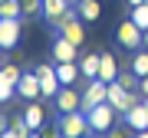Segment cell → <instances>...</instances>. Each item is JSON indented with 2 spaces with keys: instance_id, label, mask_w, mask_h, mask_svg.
<instances>
[{
  "instance_id": "1",
  "label": "cell",
  "mask_w": 148,
  "mask_h": 138,
  "mask_svg": "<svg viewBox=\"0 0 148 138\" xmlns=\"http://www.w3.org/2000/svg\"><path fill=\"white\" fill-rule=\"evenodd\" d=\"M86 115H89V128L102 135V132H109V128H115V118L122 115V112L112 105V102H99V105H92Z\"/></svg>"
},
{
  "instance_id": "2",
  "label": "cell",
  "mask_w": 148,
  "mask_h": 138,
  "mask_svg": "<svg viewBox=\"0 0 148 138\" xmlns=\"http://www.w3.org/2000/svg\"><path fill=\"white\" fill-rule=\"evenodd\" d=\"M86 132H92V128H89V115H86L82 109L63 112V118H59V135H63V138H79Z\"/></svg>"
},
{
  "instance_id": "3",
  "label": "cell",
  "mask_w": 148,
  "mask_h": 138,
  "mask_svg": "<svg viewBox=\"0 0 148 138\" xmlns=\"http://www.w3.org/2000/svg\"><path fill=\"white\" fill-rule=\"evenodd\" d=\"M106 92H109V82L106 79H99V76H95V79H89V85H86L82 89V112H89L92 105H99V102H106Z\"/></svg>"
},
{
  "instance_id": "4",
  "label": "cell",
  "mask_w": 148,
  "mask_h": 138,
  "mask_svg": "<svg viewBox=\"0 0 148 138\" xmlns=\"http://www.w3.org/2000/svg\"><path fill=\"white\" fill-rule=\"evenodd\" d=\"M119 43H122L125 49H138V46L145 43V30L138 27V23L132 20V16H128V20L119 27Z\"/></svg>"
},
{
  "instance_id": "5",
  "label": "cell",
  "mask_w": 148,
  "mask_h": 138,
  "mask_svg": "<svg viewBox=\"0 0 148 138\" xmlns=\"http://www.w3.org/2000/svg\"><path fill=\"white\" fill-rule=\"evenodd\" d=\"M36 76H40V85H43V96H59V89H63V82H59V76H56V66H36Z\"/></svg>"
},
{
  "instance_id": "6",
  "label": "cell",
  "mask_w": 148,
  "mask_h": 138,
  "mask_svg": "<svg viewBox=\"0 0 148 138\" xmlns=\"http://www.w3.org/2000/svg\"><path fill=\"white\" fill-rule=\"evenodd\" d=\"M16 92H20L27 102H36L43 96V85H40V76H36V69L33 72H23L20 76V82H16Z\"/></svg>"
},
{
  "instance_id": "7",
  "label": "cell",
  "mask_w": 148,
  "mask_h": 138,
  "mask_svg": "<svg viewBox=\"0 0 148 138\" xmlns=\"http://www.w3.org/2000/svg\"><path fill=\"white\" fill-rule=\"evenodd\" d=\"M16 40H20V16L0 20V46H3V49H13Z\"/></svg>"
},
{
  "instance_id": "8",
  "label": "cell",
  "mask_w": 148,
  "mask_h": 138,
  "mask_svg": "<svg viewBox=\"0 0 148 138\" xmlns=\"http://www.w3.org/2000/svg\"><path fill=\"white\" fill-rule=\"evenodd\" d=\"M53 59L56 63H76V43L59 33V36L53 40Z\"/></svg>"
},
{
  "instance_id": "9",
  "label": "cell",
  "mask_w": 148,
  "mask_h": 138,
  "mask_svg": "<svg viewBox=\"0 0 148 138\" xmlns=\"http://www.w3.org/2000/svg\"><path fill=\"white\" fill-rule=\"evenodd\" d=\"M125 122H128L132 132H145L148 128V109H145V102H138V105H132L125 112Z\"/></svg>"
},
{
  "instance_id": "10",
  "label": "cell",
  "mask_w": 148,
  "mask_h": 138,
  "mask_svg": "<svg viewBox=\"0 0 148 138\" xmlns=\"http://www.w3.org/2000/svg\"><path fill=\"white\" fill-rule=\"evenodd\" d=\"M82 105V92H76V89H59V96H56V109L59 112H76Z\"/></svg>"
},
{
  "instance_id": "11",
  "label": "cell",
  "mask_w": 148,
  "mask_h": 138,
  "mask_svg": "<svg viewBox=\"0 0 148 138\" xmlns=\"http://www.w3.org/2000/svg\"><path fill=\"white\" fill-rule=\"evenodd\" d=\"M82 23H86L82 16H73V20H66V27L59 30V33H63L66 40H73L76 46H82V40H86V27H82Z\"/></svg>"
},
{
  "instance_id": "12",
  "label": "cell",
  "mask_w": 148,
  "mask_h": 138,
  "mask_svg": "<svg viewBox=\"0 0 148 138\" xmlns=\"http://www.w3.org/2000/svg\"><path fill=\"white\" fill-rule=\"evenodd\" d=\"M99 79H106V82L119 79V63H115L112 53H102V59H99Z\"/></svg>"
},
{
  "instance_id": "13",
  "label": "cell",
  "mask_w": 148,
  "mask_h": 138,
  "mask_svg": "<svg viewBox=\"0 0 148 138\" xmlns=\"http://www.w3.org/2000/svg\"><path fill=\"white\" fill-rule=\"evenodd\" d=\"M23 118H27V125L36 132V128H43V118H46V112H43L40 102H27V109H23Z\"/></svg>"
},
{
  "instance_id": "14",
  "label": "cell",
  "mask_w": 148,
  "mask_h": 138,
  "mask_svg": "<svg viewBox=\"0 0 148 138\" xmlns=\"http://www.w3.org/2000/svg\"><path fill=\"white\" fill-rule=\"evenodd\" d=\"M56 76H59L63 85H73L76 76H79V66H76V63H56Z\"/></svg>"
},
{
  "instance_id": "15",
  "label": "cell",
  "mask_w": 148,
  "mask_h": 138,
  "mask_svg": "<svg viewBox=\"0 0 148 138\" xmlns=\"http://www.w3.org/2000/svg\"><path fill=\"white\" fill-rule=\"evenodd\" d=\"M99 53H89V56H82L79 59V72L82 76H89V79H95V76H99Z\"/></svg>"
},
{
  "instance_id": "16",
  "label": "cell",
  "mask_w": 148,
  "mask_h": 138,
  "mask_svg": "<svg viewBox=\"0 0 148 138\" xmlns=\"http://www.w3.org/2000/svg\"><path fill=\"white\" fill-rule=\"evenodd\" d=\"M76 10H79V16H82L86 23H92V20H99V10H102V7L95 3V0H79Z\"/></svg>"
},
{
  "instance_id": "17",
  "label": "cell",
  "mask_w": 148,
  "mask_h": 138,
  "mask_svg": "<svg viewBox=\"0 0 148 138\" xmlns=\"http://www.w3.org/2000/svg\"><path fill=\"white\" fill-rule=\"evenodd\" d=\"M23 7L20 0H0V20H10V16H20Z\"/></svg>"
},
{
  "instance_id": "18",
  "label": "cell",
  "mask_w": 148,
  "mask_h": 138,
  "mask_svg": "<svg viewBox=\"0 0 148 138\" xmlns=\"http://www.w3.org/2000/svg\"><path fill=\"white\" fill-rule=\"evenodd\" d=\"M13 96H16V82H10L3 76V69H0V102H10Z\"/></svg>"
},
{
  "instance_id": "19",
  "label": "cell",
  "mask_w": 148,
  "mask_h": 138,
  "mask_svg": "<svg viewBox=\"0 0 148 138\" xmlns=\"http://www.w3.org/2000/svg\"><path fill=\"white\" fill-rule=\"evenodd\" d=\"M128 16H132V20H135L142 30H148V3H142V7H132V10H128Z\"/></svg>"
},
{
  "instance_id": "20",
  "label": "cell",
  "mask_w": 148,
  "mask_h": 138,
  "mask_svg": "<svg viewBox=\"0 0 148 138\" xmlns=\"http://www.w3.org/2000/svg\"><path fill=\"white\" fill-rule=\"evenodd\" d=\"M132 72L142 79V76H148V53H138L135 59H132Z\"/></svg>"
},
{
  "instance_id": "21",
  "label": "cell",
  "mask_w": 148,
  "mask_h": 138,
  "mask_svg": "<svg viewBox=\"0 0 148 138\" xmlns=\"http://www.w3.org/2000/svg\"><path fill=\"white\" fill-rule=\"evenodd\" d=\"M20 7H23V16H36V13H43V0H20Z\"/></svg>"
},
{
  "instance_id": "22",
  "label": "cell",
  "mask_w": 148,
  "mask_h": 138,
  "mask_svg": "<svg viewBox=\"0 0 148 138\" xmlns=\"http://www.w3.org/2000/svg\"><path fill=\"white\" fill-rule=\"evenodd\" d=\"M0 69H3V76H7V79H10V82H20V76H23V72H20V69H16L13 63H3Z\"/></svg>"
},
{
  "instance_id": "23",
  "label": "cell",
  "mask_w": 148,
  "mask_h": 138,
  "mask_svg": "<svg viewBox=\"0 0 148 138\" xmlns=\"http://www.w3.org/2000/svg\"><path fill=\"white\" fill-rule=\"evenodd\" d=\"M135 79H138V76H135V72H119V82H122V85H125V89H128V92H132V85H135Z\"/></svg>"
},
{
  "instance_id": "24",
  "label": "cell",
  "mask_w": 148,
  "mask_h": 138,
  "mask_svg": "<svg viewBox=\"0 0 148 138\" xmlns=\"http://www.w3.org/2000/svg\"><path fill=\"white\" fill-rule=\"evenodd\" d=\"M128 132H132V128H109V138H128Z\"/></svg>"
},
{
  "instance_id": "25",
  "label": "cell",
  "mask_w": 148,
  "mask_h": 138,
  "mask_svg": "<svg viewBox=\"0 0 148 138\" xmlns=\"http://www.w3.org/2000/svg\"><path fill=\"white\" fill-rule=\"evenodd\" d=\"M0 138H23V135H20V132H16V128L10 125V128H7V132H0Z\"/></svg>"
},
{
  "instance_id": "26",
  "label": "cell",
  "mask_w": 148,
  "mask_h": 138,
  "mask_svg": "<svg viewBox=\"0 0 148 138\" xmlns=\"http://www.w3.org/2000/svg\"><path fill=\"white\" fill-rule=\"evenodd\" d=\"M138 89H142V96H148V76H142V79H138Z\"/></svg>"
},
{
  "instance_id": "27",
  "label": "cell",
  "mask_w": 148,
  "mask_h": 138,
  "mask_svg": "<svg viewBox=\"0 0 148 138\" xmlns=\"http://www.w3.org/2000/svg\"><path fill=\"white\" fill-rule=\"evenodd\" d=\"M27 138H46V135H43V132H40V128H36V132H30Z\"/></svg>"
},
{
  "instance_id": "28",
  "label": "cell",
  "mask_w": 148,
  "mask_h": 138,
  "mask_svg": "<svg viewBox=\"0 0 148 138\" xmlns=\"http://www.w3.org/2000/svg\"><path fill=\"white\" fill-rule=\"evenodd\" d=\"M132 138H148V128L145 132H132Z\"/></svg>"
},
{
  "instance_id": "29",
  "label": "cell",
  "mask_w": 148,
  "mask_h": 138,
  "mask_svg": "<svg viewBox=\"0 0 148 138\" xmlns=\"http://www.w3.org/2000/svg\"><path fill=\"white\" fill-rule=\"evenodd\" d=\"M142 3H148V0H128V7H142Z\"/></svg>"
},
{
  "instance_id": "30",
  "label": "cell",
  "mask_w": 148,
  "mask_h": 138,
  "mask_svg": "<svg viewBox=\"0 0 148 138\" xmlns=\"http://www.w3.org/2000/svg\"><path fill=\"white\" fill-rule=\"evenodd\" d=\"M7 128H10V125H7V122H3V115H0V132H7Z\"/></svg>"
},
{
  "instance_id": "31",
  "label": "cell",
  "mask_w": 148,
  "mask_h": 138,
  "mask_svg": "<svg viewBox=\"0 0 148 138\" xmlns=\"http://www.w3.org/2000/svg\"><path fill=\"white\" fill-rule=\"evenodd\" d=\"M145 46H148V30H145Z\"/></svg>"
},
{
  "instance_id": "32",
  "label": "cell",
  "mask_w": 148,
  "mask_h": 138,
  "mask_svg": "<svg viewBox=\"0 0 148 138\" xmlns=\"http://www.w3.org/2000/svg\"><path fill=\"white\" fill-rule=\"evenodd\" d=\"M142 102H145V109H148V96H145V99H142Z\"/></svg>"
},
{
  "instance_id": "33",
  "label": "cell",
  "mask_w": 148,
  "mask_h": 138,
  "mask_svg": "<svg viewBox=\"0 0 148 138\" xmlns=\"http://www.w3.org/2000/svg\"><path fill=\"white\" fill-rule=\"evenodd\" d=\"M69 3H73V7H76V3H79V0H69Z\"/></svg>"
},
{
  "instance_id": "34",
  "label": "cell",
  "mask_w": 148,
  "mask_h": 138,
  "mask_svg": "<svg viewBox=\"0 0 148 138\" xmlns=\"http://www.w3.org/2000/svg\"><path fill=\"white\" fill-rule=\"evenodd\" d=\"M79 138H89V132H86V135H79Z\"/></svg>"
}]
</instances>
